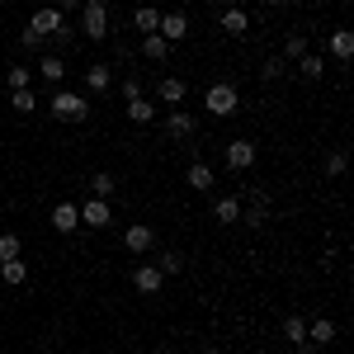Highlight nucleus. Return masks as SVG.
<instances>
[{
    "mask_svg": "<svg viewBox=\"0 0 354 354\" xmlns=\"http://www.w3.org/2000/svg\"><path fill=\"white\" fill-rule=\"evenodd\" d=\"M48 113H53L57 123H85L90 118V95H76V90L57 85L53 95H48Z\"/></svg>",
    "mask_w": 354,
    "mask_h": 354,
    "instance_id": "obj_1",
    "label": "nucleus"
},
{
    "mask_svg": "<svg viewBox=\"0 0 354 354\" xmlns=\"http://www.w3.org/2000/svg\"><path fill=\"white\" fill-rule=\"evenodd\" d=\"M76 33L90 38V43H104L113 33L109 28V5H104V0H81V24H76Z\"/></svg>",
    "mask_w": 354,
    "mask_h": 354,
    "instance_id": "obj_2",
    "label": "nucleus"
},
{
    "mask_svg": "<svg viewBox=\"0 0 354 354\" xmlns=\"http://www.w3.org/2000/svg\"><path fill=\"white\" fill-rule=\"evenodd\" d=\"M203 109L213 113V118H232V113L241 109V95H236V85L232 81H213L203 90Z\"/></svg>",
    "mask_w": 354,
    "mask_h": 354,
    "instance_id": "obj_3",
    "label": "nucleus"
},
{
    "mask_svg": "<svg viewBox=\"0 0 354 354\" xmlns=\"http://www.w3.org/2000/svg\"><path fill=\"white\" fill-rule=\"evenodd\" d=\"M255 156H260V147H255L250 137H232V142H227V151H222L227 170H236V175H245V170L255 165Z\"/></svg>",
    "mask_w": 354,
    "mask_h": 354,
    "instance_id": "obj_4",
    "label": "nucleus"
},
{
    "mask_svg": "<svg viewBox=\"0 0 354 354\" xmlns=\"http://www.w3.org/2000/svg\"><path fill=\"white\" fill-rule=\"evenodd\" d=\"M241 222L250 232H260L270 222V194L265 189H250V198H241Z\"/></svg>",
    "mask_w": 354,
    "mask_h": 354,
    "instance_id": "obj_5",
    "label": "nucleus"
},
{
    "mask_svg": "<svg viewBox=\"0 0 354 354\" xmlns=\"http://www.w3.org/2000/svg\"><path fill=\"white\" fill-rule=\"evenodd\" d=\"M66 24H71V19H66L57 5H43V10H33V19H28V28H33L38 38H57V33H62Z\"/></svg>",
    "mask_w": 354,
    "mask_h": 354,
    "instance_id": "obj_6",
    "label": "nucleus"
},
{
    "mask_svg": "<svg viewBox=\"0 0 354 354\" xmlns=\"http://www.w3.org/2000/svg\"><path fill=\"white\" fill-rule=\"evenodd\" d=\"M81 227H90V232L113 227V208L104 203V198H85V203H81Z\"/></svg>",
    "mask_w": 354,
    "mask_h": 354,
    "instance_id": "obj_7",
    "label": "nucleus"
},
{
    "mask_svg": "<svg viewBox=\"0 0 354 354\" xmlns=\"http://www.w3.org/2000/svg\"><path fill=\"white\" fill-rule=\"evenodd\" d=\"M156 33H161L170 48H175V43H185V38H189V15H185V10H170V15H161Z\"/></svg>",
    "mask_w": 354,
    "mask_h": 354,
    "instance_id": "obj_8",
    "label": "nucleus"
},
{
    "mask_svg": "<svg viewBox=\"0 0 354 354\" xmlns=\"http://www.w3.org/2000/svg\"><path fill=\"white\" fill-rule=\"evenodd\" d=\"M218 28L227 33V38H245V33H250V15H245L241 5H227V10L218 15Z\"/></svg>",
    "mask_w": 354,
    "mask_h": 354,
    "instance_id": "obj_9",
    "label": "nucleus"
},
{
    "mask_svg": "<svg viewBox=\"0 0 354 354\" xmlns=\"http://www.w3.org/2000/svg\"><path fill=\"white\" fill-rule=\"evenodd\" d=\"M161 128H165V137H194L198 133V118H194L189 109H170L161 118Z\"/></svg>",
    "mask_w": 354,
    "mask_h": 354,
    "instance_id": "obj_10",
    "label": "nucleus"
},
{
    "mask_svg": "<svg viewBox=\"0 0 354 354\" xmlns=\"http://www.w3.org/2000/svg\"><path fill=\"white\" fill-rule=\"evenodd\" d=\"M156 100L170 104V109H180V104L189 100V85L180 81V76H161V81H156Z\"/></svg>",
    "mask_w": 354,
    "mask_h": 354,
    "instance_id": "obj_11",
    "label": "nucleus"
},
{
    "mask_svg": "<svg viewBox=\"0 0 354 354\" xmlns=\"http://www.w3.org/2000/svg\"><path fill=\"white\" fill-rule=\"evenodd\" d=\"M53 232H62V236H71V232H76V227H81V203H66V198H62V203H57L53 208Z\"/></svg>",
    "mask_w": 354,
    "mask_h": 354,
    "instance_id": "obj_12",
    "label": "nucleus"
},
{
    "mask_svg": "<svg viewBox=\"0 0 354 354\" xmlns=\"http://www.w3.org/2000/svg\"><path fill=\"white\" fill-rule=\"evenodd\" d=\"M161 283H165V274L156 270V265H137V270H133V288L142 293V298H156Z\"/></svg>",
    "mask_w": 354,
    "mask_h": 354,
    "instance_id": "obj_13",
    "label": "nucleus"
},
{
    "mask_svg": "<svg viewBox=\"0 0 354 354\" xmlns=\"http://www.w3.org/2000/svg\"><path fill=\"white\" fill-rule=\"evenodd\" d=\"M33 71H38V76H43V81H48V85L57 90V85L66 81V57H62V53H43V57H38V66H33Z\"/></svg>",
    "mask_w": 354,
    "mask_h": 354,
    "instance_id": "obj_14",
    "label": "nucleus"
},
{
    "mask_svg": "<svg viewBox=\"0 0 354 354\" xmlns=\"http://www.w3.org/2000/svg\"><path fill=\"white\" fill-rule=\"evenodd\" d=\"M123 245H128V250H133V255H147V250H151V245H156V232H151V227H147V222H133V227H128V232H123Z\"/></svg>",
    "mask_w": 354,
    "mask_h": 354,
    "instance_id": "obj_15",
    "label": "nucleus"
},
{
    "mask_svg": "<svg viewBox=\"0 0 354 354\" xmlns=\"http://www.w3.org/2000/svg\"><path fill=\"white\" fill-rule=\"evenodd\" d=\"M85 90H90V95H100V100H104V95L113 90V71L104 66V62H95V66H85Z\"/></svg>",
    "mask_w": 354,
    "mask_h": 354,
    "instance_id": "obj_16",
    "label": "nucleus"
},
{
    "mask_svg": "<svg viewBox=\"0 0 354 354\" xmlns=\"http://www.w3.org/2000/svg\"><path fill=\"white\" fill-rule=\"evenodd\" d=\"M213 222H218V227H236V222H241V198H236V194H222L218 203H213Z\"/></svg>",
    "mask_w": 354,
    "mask_h": 354,
    "instance_id": "obj_17",
    "label": "nucleus"
},
{
    "mask_svg": "<svg viewBox=\"0 0 354 354\" xmlns=\"http://www.w3.org/2000/svg\"><path fill=\"white\" fill-rule=\"evenodd\" d=\"M185 185H189L194 194H213V165H208V161H189V170H185Z\"/></svg>",
    "mask_w": 354,
    "mask_h": 354,
    "instance_id": "obj_18",
    "label": "nucleus"
},
{
    "mask_svg": "<svg viewBox=\"0 0 354 354\" xmlns=\"http://www.w3.org/2000/svg\"><path fill=\"white\" fill-rule=\"evenodd\" d=\"M123 113H128V123H156V118H161V109H156V104H151L147 95L128 100V104H123Z\"/></svg>",
    "mask_w": 354,
    "mask_h": 354,
    "instance_id": "obj_19",
    "label": "nucleus"
},
{
    "mask_svg": "<svg viewBox=\"0 0 354 354\" xmlns=\"http://www.w3.org/2000/svg\"><path fill=\"white\" fill-rule=\"evenodd\" d=\"M326 48H330V62H340V66H345V62L354 57V33H350V28H335Z\"/></svg>",
    "mask_w": 354,
    "mask_h": 354,
    "instance_id": "obj_20",
    "label": "nucleus"
},
{
    "mask_svg": "<svg viewBox=\"0 0 354 354\" xmlns=\"http://www.w3.org/2000/svg\"><path fill=\"white\" fill-rule=\"evenodd\" d=\"M335 335H340V326H335L330 317H317V322H307V340H312L317 350H322V345H330Z\"/></svg>",
    "mask_w": 354,
    "mask_h": 354,
    "instance_id": "obj_21",
    "label": "nucleus"
},
{
    "mask_svg": "<svg viewBox=\"0 0 354 354\" xmlns=\"http://www.w3.org/2000/svg\"><path fill=\"white\" fill-rule=\"evenodd\" d=\"M293 66H298L302 81H322V76H326V53H307V57H298Z\"/></svg>",
    "mask_w": 354,
    "mask_h": 354,
    "instance_id": "obj_22",
    "label": "nucleus"
},
{
    "mask_svg": "<svg viewBox=\"0 0 354 354\" xmlns=\"http://www.w3.org/2000/svg\"><path fill=\"white\" fill-rule=\"evenodd\" d=\"M0 283H10V288H24V283H28V265H24V255H19V260H5V265H0Z\"/></svg>",
    "mask_w": 354,
    "mask_h": 354,
    "instance_id": "obj_23",
    "label": "nucleus"
},
{
    "mask_svg": "<svg viewBox=\"0 0 354 354\" xmlns=\"http://www.w3.org/2000/svg\"><path fill=\"white\" fill-rule=\"evenodd\" d=\"M307 53H312V43H307V33H288V38H283V48H279V57H283L288 66H293L298 57H307Z\"/></svg>",
    "mask_w": 354,
    "mask_h": 354,
    "instance_id": "obj_24",
    "label": "nucleus"
},
{
    "mask_svg": "<svg viewBox=\"0 0 354 354\" xmlns=\"http://www.w3.org/2000/svg\"><path fill=\"white\" fill-rule=\"evenodd\" d=\"M142 57L147 62H165L170 57V43H165L161 33H142Z\"/></svg>",
    "mask_w": 354,
    "mask_h": 354,
    "instance_id": "obj_25",
    "label": "nucleus"
},
{
    "mask_svg": "<svg viewBox=\"0 0 354 354\" xmlns=\"http://www.w3.org/2000/svg\"><path fill=\"white\" fill-rule=\"evenodd\" d=\"M113 189H118V180H113L109 170L90 175V198H104V203H109V198H113Z\"/></svg>",
    "mask_w": 354,
    "mask_h": 354,
    "instance_id": "obj_26",
    "label": "nucleus"
},
{
    "mask_svg": "<svg viewBox=\"0 0 354 354\" xmlns=\"http://www.w3.org/2000/svg\"><path fill=\"white\" fill-rule=\"evenodd\" d=\"M283 340H288V345H302V340H307V317L288 312V317H283Z\"/></svg>",
    "mask_w": 354,
    "mask_h": 354,
    "instance_id": "obj_27",
    "label": "nucleus"
},
{
    "mask_svg": "<svg viewBox=\"0 0 354 354\" xmlns=\"http://www.w3.org/2000/svg\"><path fill=\"white\" fill-rule=\"evenodd\" d=\"M156 24H161V10H151V5H142L133 15V28L137 33H156Z\"/></svg>",
    "mask_w": 354,
    "mask_h": 354,
    "instance_id": "obj_28",
    "label": "nucleus"
},
{
    "mask_svg": "<svg viewBox=\"0 0 354 354\" xmlns=\"http://www.w3.org/2000/svg\"><path fill=\"white\" fill-rule=\"evenodd\" d=\"M33 85V66H10L5 71V90H28Z\"/></svg>",
    "mask_w": 354,
    "mask_h": 354,
    "instance_id": "obj_29",
    "label": "nucleus"
},
{
    "mask_svg": "<svg viewBox=\"0 0 354 354\" xmlns=\"http://www.w3.org/2000/svg\"><path fill=\"white\" fill-rule=\"evenodd\" d=\"M322 170H326V180H340V175L350 170V156H345V151H326V161H322Z\"/></svg>",
    "mask_w": 354,
    "mask_h": 354,
    "instance_id": "obj_30",
    "label": "nucleus"
},
{
    "mask_svg": "<svg viewBox=\"0 0 354 354\" xmlns=\"http://www.w3.org/2000/svg\"><path fill=\"white\" fill-rule=\"evenodd\" d=\"M19 255H24V241H19L15 232H0V265H5V260H19Z\"/></svg>",
    "mask_w": 354,
    "mask_h": 354,
    "instance_id": "obj_31",
    "label": "nucleus"
},
{
    "mask_svg": "<svg viewBox=\"0 0 354 354\" xmlns=\"http://www.w3.org/2000/svg\"><path fill=\"white\" fill-rule=\"evenodd\" d=\"M10 109H15V113H24V118H28V113L38 109V100H33V90H10Z\"/></svg>",
    "mask_w": 354,
    "mask_h": 354,
    "instance_id": "obj_32",
    "label": "nucleus"
},
{
    "mask_svg": "<svg viewBox=\"0 0 354 354\" xmlns=\"http://www.w3.org/2000/svg\"><path fill=\"white\" fill-rule=\"evenodd\" d=\"M156 270H161L165 279H170V274H180V270H185V255H180V250H165L161 260H156Z\"/></svg>",
    "mask_w": 354,
    "mask_h": 354,
    "instance_id": "obj_33",
    "label": "nucleus"
},
{
    "mask_svg": "<svg viewBox=\"0 0 354 354\" xmlns=\"http://www.w3.org/2000/svg\"><path fill=\"white\" fill-rule=\"evenodd\" d=\"M283 71H288V62H283V57H265V66H260V81H279Z\"/></svg>",
    "mask_w": 354,
    "mask_h": 354,
    "instance_id": "obj_34",
    "label": "nucleus"
},
{
    "mask_svg": "<svg viewBox=\"0 0 354 354\" xmlns=\"http://www.w3.org/2000/svg\"><path fill=\"white\" fill-rule=\"evenodd\" d=\"M19 48H24V53H43V48H48V38H38L33 28H19Z\"/></svg>",
    "mask_w": 354,
    "mask_h": 354,
    "instance_id": "obj_35",
    "label": "nucleus"
},
{
    "mask_svg": "<svg viewBox=\"0 0 354 354\" xmlns=\"http://www.w3.org/2000/svg\"><path fill=\"white\" fill-rule=\"evenodd\" d=\"M118 90H123V100H137V95H142V85H137V76H128V81L118 85Z\"/></svg>",
    "mask_w": 354,
    "mask_h": 354,
    "instance_id": "obj_36",
    "label": "nucleus"
},
{
    "mask_svg": "<svg viewBox=\"0 0 354 354\" xmlns=\"http://www.w3.org/2000/svg\"><path fill=\"white\" fill-rule=\"evenodd\" d=\"M57 10L66 15V10H81V0H57Z\"/></svg>",
    "mask_w": 354,
    "mask_h": 354,
    "instance_id": "obj_37",
    "label": "nucleus"
},
{
    "mask_svg": "<svg viewBox=\"0 0 354 354\" xmlns=\"http://www.w3.org/2000/svg\"><path fill=\"white\" fill-rule=\"evenodd\" d=\"M270 10H283V5H298V0H265Z\"/></svg>",
    "mask_w": 354,
    "mask_h": 354,
    "instance_id": "obj_38",
    "label": "nucleus"
},
{
    "mask_svg": "<svg viewBox=\"0 0 354 354\" xmlns=\"http://www.w3.org/2000/svg\"><path fill=\"white\" fill-rule=\"evenodd\" d=\"M222 5H241V0H222Z\"/></svg>",
    "mask_w": 354,
    "mask_h": 354,
    "instance_id": "obj_39",
    "label": "nucleus"
},
{
    "mask_svg": "<svg viewBox=\"0 0 354 354\" xmlns=\"http://www.w3.org/2000/svg\"><path fill=\"white\" fill-rule=\"evenodd\" d=\"M312 5H330V0H312Z\"/></svg>",
    "mask_w": 354,
    "mask_h": 354,
    "instance_id": "obj_40",
    "label": "nucleus"
},
{
    "mask_svg": "<svg viewBox=\"0 0 354 354\" xmlns=\"http://www.w3.org/2000/svg\"><path fill=\"white\" fill-rule=\"evenodd\" d=\"M203 354H222V350H203Z\"/></svg>",
    "mask_w": 354,
    "mask_h": 354,
    "instance_id": "obj_41",
    "label": "nucleus"
},
{
    "mask_svg": "<svg viewBox=\"0 0 354 354\" xmlns=\"http://www.w3.org/2000/svg\"><path fill=\"white\" fill-rule=\"evenodd\" d=\"M165 354H175V350H165Z\"/></svg>",
    "mask_w": 354,
    "mask_h": 354,
    "instance_id": "obj_42",
    "label": "nucleus"
},
{
    "mask_svg": "<svg viewBox=\"0 0 354 354\" xmlns=\"http://www.w3.org/2000/svg\"><path fill=\"white\" fill-rule=\"evenodd\" d=\"M0 5H5V0H0Z\"/></svg>",
    "mask_w": 354,
    "mask_h": 354,
    "instance_id": "obj_43",
    "label": "nucleus"
}]
</instances>
